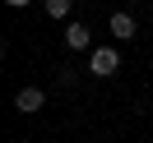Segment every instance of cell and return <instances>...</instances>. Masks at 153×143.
I'll use <instances>...</instances> for the list:
<instances>
[{
    "instance_id": "1",
    "label": "cell",
    "mask_w": 153,
    "mask_h": 143,
    "mask_svg": "<svg viewBox=\"0 0 153 143\" xmlns=\"http://www.w3.org/2000/svg\"><path fill=\"white\" fill-rule=\"evenodd\" d=\"M116 69H121V51H116V46H93V51H88V74L111 78Z\"/></svg>"
},
{
    "instance_id": "3",
    "label": "cell",
    "mask_w": 153,
    "mask_h": 143,
    "mask_svg": "<svg viewBox=\"0 0 153 143\" xmlns=\"http://www.w3.org/2000/svg\"><path fill=\"white\" fill-rule=\"evenodd\" d=\"M65 46H70V51H93V32H88V23H65Z\"/></svg>"
},
{
    "instance_id": "2",
    "label": "cell",
    "mask_w": 153,
    "mask_h": 143,
    "mask_svg": "<svg viewBox=\"0 0 153 143\" xmlns=\"http://www.w3.org/2000/svg\"><path fill=\"white\" fill-rule=\"evenodd\" d=\"M42 106H47V92H42V88H19V92H14V111H23V115H37Z\"/></svg>"
},
{
    "instance_id": "6",
    "label": "cell",
    "mask_w": 153,
    "mask_h": 143,
    "mask_svg": "<svg viewBox=\"0 0 153 143\" xmlns=\"http://www.w3.org/2000/svg\"><path fill=\"white\" fill-rule=\"evenodd\" d=\"M5 5H10V10H28V0H5Z\"/></svg>"
},
{
    "instance_id": "5",
    "label": "cell",
    "mask_w": 153,
    "mask_h": 143,
    "mask_svg": "<svg viewBox=\"0 0 153 143\" xmlns=\"http://www.w3.org/2000/svg\"><path fill=\"white\" fill-rule=\"evenodd\" d=\"M42 10H47V19H70L74 14V0H42Z\"/></svg>"
},
{
    "instance_id": "4",
    "label": "cell",
    "mask_w": 153,
    "mask_h": 143,
    "mask_svg": "<svg viewBox=\"0 0 153 143\" xmlns=\"http://www.w3.org/2000/svg\"><path fill=\"white\" fill-rule=\"evenodd\" d=\"M107 28H111V37H121V42H130L134 32H139V28H134V19H130V14H125V10H116Z\"/></svg>"
},
{
    "instance_id": "7",
    "label": "cell",
    "mask_w": 153,
    "mask_h": 143,
    "mask_svg": "<svg viewBox=\"0 0 153 143\" xmlns=\"http://www.w3.org/2000/svg\"><path fill=\"white\" fill-rule=\"evenodd\" d=\"M149 19H153V14H149Z\"/></svg>"
}]
</instances>
